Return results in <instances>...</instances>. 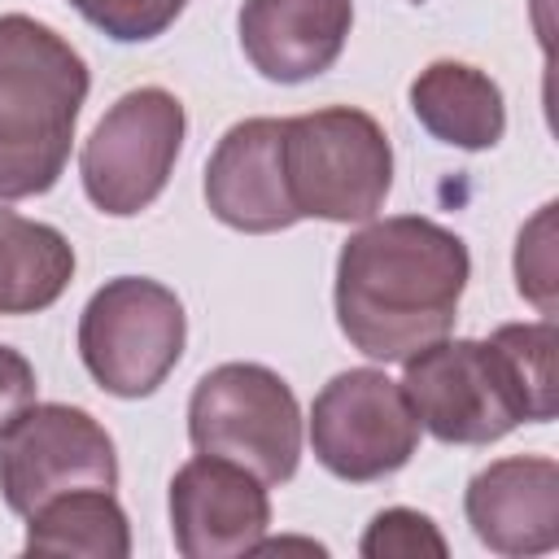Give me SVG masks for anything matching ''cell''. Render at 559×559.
Here are the masks:
<instances>
[{
	"instance_id": "cell-1",
	"label": "cell",
	"mask_w": 559,
	"mask_h": 559,
	"mask_svg": "<svg viewBox=\"0 0 559 559\" xmlns=\"http://www.w3.org/2000/svg\"><path fill=\"white\" fill-rule=\"evenodd\" d=\"M472 280V253L459 231L424 214L367 218L336 253V328L376 358L402 362L450 336Z\"/></svg>"
},
{
	"instance_id": "cell-2",
	"label": "cell",
	"mask_w": 559,
	"mask_h": 559,
	"mask_svg": "<svg viewBox=\"0 0 559 559\" xmlns=\"http://www.w3.org/2000/svg\"><path fill=\"white\" fill-rule=\"evenodd\" d=\"M92 70L83 52L31 13H0V201L57 188Z\"/></svg>"
},
{
	"instance_id": "cell-3",
	"label": "cell",
	"mask_w": 559,
	"mask_h": 559,
	"mask_svg": "<svg viewBox=\"0 0 559 559\" xmlns=\"http://www.w3.org/2000/svg\"><path fill=\"white\" fill-rule=\"evenodd\" d=\"M284 183L297 218L367 223L389 201L393 144L384 127L354 105L284 118Z\"/></svg>"
},
{
	"instance_id": "cell-4",
	"label": "cell",
	"mask_w": 559,
	"mask_h": 559,
	"mask_svg": "<svg viewBox=\"0 0 559 559\" xmlns=\"http://www.w3.org/2000/svg\"><path fill=\"white\" fill-rule=\"evenodd\" d=\"M301 432L297 393L262 362H218L188 397L192 450L240 463L262 485H284L297 476Z\"/></svg>"
},
{
	"instance_id": "cell-5",
	"label": "cell",
	"mask_w": 559,
	"mask_h": 559,
	"mask_svg": "<svg viewBox=\"0 0 559 559\" xmlns=\"http://www.w3.org/2000/svg\"><path fill=\"white\" fill-rule=\"evenodd\" d=\"M188 314L175 288L148 275L105 280L79 314V358L114 397H148L179 367Z\"/></svg>"
},
{
	"instance_id": "cell-6",
	"label": "cell",
	"mask_w": 559,
	"mask_h": 559,
	"mask_svg": "<svg viewBox=\"0 0 559 559\" xmlns=\"http://www.w3.org/2000/svg\"><path fill=\"white\" fill-rule=\"evenodd\" d=\"M188 114L183 100L166 87L122 92L105 118L92 127L79 153V179L87 201L109 218H135L148 210L183 153Z\"/></svg>"
},
{
	"instance_id": "cell-7",
	"label": "cell",
	"mask_w": 559,
	"mask_h": 559,
	"mask_svg": "<svg viewBox=\"0 0 559 559\" xmlns=\"http://www.w3.org/2000/svg\"><path fill=\"white\" fill-rule=\"evenodd\" d=\"M419 419L402 380L380 367L336 371L310 402L306 437L323 472L349 485H371L402 472L419 450Z\"/></svg>"
},
{
	"instance_id": "cell-8",
	"label": "cell",
	"mask_w": 559,
	"mask_h": 559,
	"mask_svg": "<svg viewBox=\"0 0 559 559\" xmlns=\"http://www.w3.org/2000/svg\"><path fill=\"white\" fill-rule=\"evenodd\" d=\"M402 393L424 432L445 445H489L524 424V406L489 341L441 336L402 358Z\"/></svg>"
},
{
	"instance_id": "cell-9",
	"label": "cell",
	"mask_w": 559,
	"mask_h": 559,
	"mask_svg": "<svg viewBox=\"0 0 559 559\" xmlns=\"http://www.w3.org/2000/svg\"><path fill=\"white\" fill-rule=\"evenodd\" d=\"M70 489H118V445L92 411L31 402L0 432V498L26 520Z\"/></svg>"
},
{
	"instance_id": "cell-10",
	"label": "cell",
	"mask_w": 559,
	"mask_h": 559,
	"mask_svg": "<svg viewBox=\"0 0 559 559\" xmlns=\"http://www.w3.org/2000/svg\"><path fill=\"white\" fill-rule=\"evenodd\" d=\"M170 537L183 559H236L271 528L266 485L240 463L197 454L170 476Z\"/></svg>"
},
{
	"instance_id": "cell-11",
	"label": "cell",
	"mask_w": 559,
	"mask_h": 559,
	"mask_svg": "<svg viewBox=\"0 0 559 559\" xmlns=\"http://www.w3.org/2000/svg\"><path fill=\"white\" fill-rule=\"evenodd\" d=\"M210 214L245 236L288 231L297 218L284 183V118H245L227 127L205 162Z\"/></svg>"
},
{
	"instance_id": "cell-12",
	"label": "cell",
	"mask_w": 559,
	"mask_h": 559,
	"mask_svg": "<svg viewBox=\"0 0 559 559\" xmlns=\"http://www.w3.org/2000/svg\"><path fill=\"white\" fill-rule=\"evenodd\" d=\"M463 515L493 555H550L559 546V463L550 454L493 459L467 480Z\"/></svg>"
},
{
	"instance_id": "cell-13",
	"label": "cell",
	"mask_w": 559,
	"mask_h": 559,
	"mask_svg": "<svg viewBox=\"0 0 559 559\" xmlns=\"http://www.w3.org/2000/svg\"><path fill=\"white\" fill-rule=\"evenodd\" d=\"M354 0H245L236 31L245 61L266 83H310L336 66Z\"/></svg>"
},
{
	"instance_id": "cell-14",
	"label": "cell",
	"mask_w": 559,
	"mask_h": 559,
	"mask_svg": "<svg viewBox=\"0 0 559 559\" xmlns=\"http://www.w3.org/2000/svg\"><path fill=\"white\" fill-rule=\"evenodd\" d=\"M415 122L463 153H485L507 135V100L502 87L472 61H428L406 87Z\"/></svg>"
},
{
	"instance_id": "cell-15",
	"label": "cell",
	"mask_w": 559,
	"mask_h": 559,
	"mask_svg": "<svg viewBox=\"0 0 559 559\" xmlns=\"http://www.w3.org/2000/svg\"><path fill=\"white\" fill-rule=\"evenodd\" d=\"M74 245L52 223L0 210V314H39L74 280Z\"/></svg>"
},
{
	"instance_id": "cell-16",
	"label": "cell",
	"mask_w": 559,
	"mask_h": 559,
	"mask_svg": "<svg viewBox=\"0 0 559 559\" xmlns=\"http://www.w3.org/2000/svg\"><path fill=\"white\" fill-rule=\"evenodd\" d=\"M26 555H83V559H127L131 520L114 489H70L48 498L26 515Z\"/></svg>"
},
{
	"instance_id": "cell-17",
	"label": "cell",
	"mask_w": 559,
	"mask_h": 559,
	"mask_svg": "<svg viewBox=\"0 0 559 559\" xmlns=\"http://www.w3.org/2000/svg\"><path fill=\"white\" fill-rule=\"evenodd\" d=\"M489 345L498 349V358L507 367V380L524 406V424H550L559 411V384H555L559 332H555V319L502 323L489 332Z\"/></svg>"
},
{
	"instance_id": "cell-18",
	"label": "cell",
	"mask_w": 559,
	"mask_h": 559,
	"mask_svg": "<svg viewBox=\"0 0 559 559\" xmlns=\"http://www.w3.org/2000/svg\"><path fill=\"white\" fill-rule=\"evenodd\" d=\"M555 201H546L515 236V293L537 306L542 319H555Z\"/></svg>"
},
{
	"instance_id": "cell-19",
	"label": "cell",
	"mask_w": 559,
	"mask_h": 559,
	"mask_svg": "<svg viewBox=\"0 0 559 559\" xmlns=\"http://www.w3.org/2000/svg\"><path fill=\"white\" fill-rule=\"evenodd\" d=\"M445 537L441 528L432 524V515L415 511V507H384L371 515L362 542H358V555L367 559H445Z\"/></svg>"
},
{
	"instance_id": "cell-20",
	"label": "cell",
	"mask_w": 559,
	"mask_h": 559,
	"mask_svg": "<svg viewBox=\"0 0 559 559\" xmlns=\"http://www.w3.org/2000/svg\"><path fill=\"white\" fill-rule=\"evenodd\" d=\"M114 44H148L166 35L188 0H70Z\"/></svg>"
},
{
	"instance_id": "cell-21",
	"label": "cell",
	"mask_w": 559,
	"mask_h": 559,
	"mask_svg": "<svg viewBox=\"0 0 559 559\" xmlns=\"http://www.w3.org/2000/svg\"><path fill=\"white\" fill-rule=\"evenodd\" d=\"M35 393H39V380L31 358L13 345H0V432L35 402Z\"/></svg>"
},
{
	"instance_id": "cell-22",
	"label": "cell",
	"mask_w": 559,
	"mask_h": 559,
	"mask_svg": "<svg viewBox=\"0 0 559 559\" xmlns=\"http://www.w3.org/2000/svg\"><path fill=\"white\" fill-rule=\"evenodd\" d=\"M411 4H424V0H411Z\"/></svg>"
}]
</instances>
